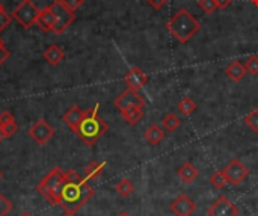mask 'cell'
Segmentation results:
<instances>
[{
    "label": "cell",
    "mask_w": 258,
    "mask_h": 216,
    "mask_svg": "<svg viewBox=\"0 0 258 216\" xmlns=\"http://www.w3.org/2000/svg\"><path fill=\"white\" fill-rule=\"evenodd\" d=\"M94 194L95 191L89 186L86 179H83L73 170L65 171V185L62 188L59 206L63 207L65 212L76 213L94 197Z\"/></svg>",
    "instance_id": "cell-1"
},
{
    "label": "cell",
    "mask_w": 258,
    "mask_h": 216,
    "mask_svg": "<svg viewBox=\"0 0 258 216\" xmlns=\"http://www.w3.org/2000/svg\"><path fill=\"white\" fill-rule=\"evenodd\" d=\"M98 107H100V104L97 103L92 109L86 111L82 123L79 124L77 130L74 132L88 147H91L97 141H100L103 138V135L109 130L107 123L98 115Z\"/></svg>",
    "instance_id": "cell-2"
},
{
    "label": "cell",
    "mask_w": 258,
    "mask_h": 216,
    "mask_svg": "<svg viewBox=\"0 0 258 216\" xmlns=\"http://www.w3.org/2000/svg\"><path fill=\"white\" fill-rule=\"evenodd\" d=\"M168 32L180 42H187L192 39V36L195 33L200 32L201 29V23L184 8L178 9L175 12V15L168 21L166 24Z\"/></svg>",
    "instance_id": "cell-3"
},
{
    "label": "cell",
    "mask_w": 258,
    "mask_h": 216,
    "mask_svg": "<svg viewBox=\"0 0 258 216\" xmlns=\"http://www.w3.org/2000/svg\"><path fill=\"white\" fill-rule=\"evenodd\" d=\"M63 185H65V171L56 167L39 182V185L36 186V191L50 204L57 206L60 203V194H62Z\"/></svg>",
    "instance_id": "cell-4"
},
{
    "label": "cell",
    "mask_w": 258,
    "mask_h": 216,
    "mask_svg": "<svg viewBox=\"0 0 258 216\" xmlns=\"http://www.w3.org/2000/svg\"><path fill=\"white\" fill-rule=\"evenodd\" d=\"M11 15L14 20H17L20 23V26L23 29H30L33 24H36L39 9L36 8V5L32 0H21L15 6V9L12 11Z\"/></svg>",
    "instance_id": "cell-5"
},
{
    "label": "cell",
    "mask_w": 258,
    "mask_h": 216,
    "mask_svg": "<svg viewBox=\"0 0 258 216\" xmlns=\"http://www.w3.org/2000/svg\"><path fill=\"white\" fill-rule=\"evenodd\" d=\"M50 9L53 11L54 14V18H56V23H54V29L53 32L60 35L63 33L76 20V14L73 11H70L60 0H56L50 5Z\"/></svg>",
    "instance_id": "cell-6"
},
{
    "label": "cell",
    "mask_w": 258,
    "mask_h": 216,
    "mask_svg": "<svg viewBox=\"0 0 258 216\" xmlns=\"http://www.w3.org/2000/svg\"><path fill=\"white\" fill-rule=\"evenodd\" d=\"M224 174L227 176V180L230 185L233 186H239L242 182H245L249 176V170L246 168V165H243L239 159H233L225 168H224Z\"/></svg>",
    "instance_id": "cell-7"
},
{
    "label": "cell",
    "mask_w": 258,
    "mask_h": 216,
    "mask_svg": "<svg viewBox=\"0 0 258 216\" xmlns=\"http://www.w3.org/2000/svg\"><path fill=\"white\" fill-rule=\"evenodd\" d=\"M29 135L38 145H45L54 136V130L45 120L41 118V120L35 121V124H32Z\"/></svg>",
    "instance_id": "cell-8"
},
{
    "label": "cell",
    "mask_w": 258,
    "mask_h": 216,
    "mask_svg": "<svg viewBox=\"0 0 258 216\" xmlns=\"http://www.w3.org/2000/svg\"><path fill=\"white\" fill-rule=\"evenodd\" d=\"M113 103H115L116 109L122 111V109L130 107V106H141V107H144L145 106V98L139 94V91L132 89V88H127L125 91H122L115 98Z\"/></svg>",
    "instance_id": "cell-9"
},
{
    "label": "cell",
    "mask_w": 258,
    "mask_h": 216,
    "mask_svg": "<svg viewBox=\"0 0 258 216\" xmlns=\"http://www.w3.org/2000/svg\"><path fill=\"white\" fill-rule=\"evenodd\" d=\"M209 216H237L239 209L237 206L228 198V197H219L209 209H207Z\"/></svg>",
    "instance_id": "cell-10"
},
{
    "label": "cell",
    "mask_w": 258,
    "mask_h": 216,
    "mask_svg": "<svg viewBox=\"0 0 258 216\" xmlns=\"http://www.w3.org/2000/svg\"><path fill=\"white\" fill-rule=\"evenodd\" d=\"M197 209V204L194 200H190L186 194H180L172 203H171V212L177 216H190Z\"/></svg>",
    "instance_id": "cell-11"
},
{
    "label": "cell",
    "mask_w": 258,
    "mask_h": 216,
    "mask_svg": "<svg viewBox=\"0 0 258 216\" xmlns=\"http://www.w3.org/2000/svg\"><path fill=\"white\" fill-rule=\"evenodd\" d=\"M124 82L127 83L128 88L139 91V89H142V88L148 83V76H147L139 67H133V68H130V71L125 74Z\"/></svg>",
    "instance_id": "cell-12"
},
{
    "label": "cell",
    "mask_w": 258,
    "mask_h": 216,
    "mask_svg": "<svg viewBox=\"0 0 258 216\" xmlns=\"http://www.w3.org/2000/svg\"><path fill=\"white\" fill-rule=\"evenodd\" d=\"M83 117H85V111H83V109H80L79 106H71V107L63 114L62 121H63L73 132H76L77 127H79V124L82 123Z\"/></svg>",
    "instance_id": "cell-13"
},
{
    "label": "cell",
    "mask_w": 258,
    "mask_h": 216,
    "mask_svg": "<svg viewBox=\"0 0 258 216\" xmlns=\"http://www.w3.org/2000/svg\"><path fill=\"white\" fill-rule=\"evenodd\" d=\"M54 23H56V18H54V14H53V11L50 9V6H47V8H44V9L39 11L36 24H38L44 32H53Z\"/></svg>",
    "instance_id": "cell-14"
},
{
    "label": "cell",
    "mask_w": 258,
    "mask_h": 216,
    "mask_svg": "<svg viewBox=\"0 0 258 216\" xmlns=\"http://www.w3.org/2000/svg\"><path fill=\"white\" fill-rule=\"evenodd\" d=\"M119 112H121L122 120L128 126H136L144 117V107H141V106H130V107H125Z\"/></svg>",
    "instance_id": "cell-15"
},
{
    "label": "cell",
    "mask_w": 258,
    "mask_h": 216,
    "mask_svg": "<svg viewBox=\"0 0 258 216\" xmlns=\"http://www.w3.org/2000/svg\"><path fill=\"white\" fill-rule=\"evenodd\" d=\"M44 59L50 64V65H57L60 64L63 59H65V51L56 45V44H51L47 47V50L44 51Z\"/></svg>",
    "instance_id": "cell-16"
},
{
    "label": "cell",
    "mask_w": 258,
    "mask_h": 216,
    "mask_svg": "<svg viewBox=\"0 0 258 216\" xmlns=\"http://www.w3.org/2000/svg\"><path fill=\"white\" fill-rule=\"evenodd\" d=\"M198 174H200V173H198L197 167H195L194 164H190V162L181 165V167L177 170V176H178L180 180L184 182V183H192V182L198 177Z\"/></svg>",
    "instance_id": "cell-17"
},
{
    "label": "cell",
    "mask_w": 258,
    "mask_h": 216,
    "mask_svg": "<svg viewBox=\"0 0 258 216\" xmlns=\"http://www.w3.org/2000/svg\"><path fill=\"white\" fill-rule=\"evenodd\" d=\"M225 74H227L233 82H240V80L245 77V74H246V68H245V65H243L242 62L234 61V62H231V64L225 68Z\"/></svg>",
    "instance_id": "cell-18"
},
{
    "label": "cell",
    "mask_w": 258,
    "mask_h": 216,
    "mask_svg": "<svg viewBox=\"0 0 258 216\" xmlns=\"http://www.w3.org/2000/svg\"><path fill=\"white\" fill-rule=\"evenodd\" d=\"M145 139L147 142H150L151 145H159L163 139H165V132L162 130V127H159L157 124L150 126L145 130Z\"/></svg>",
    "instance_id": "cell-19"
},
{
    "label": "cell",
    "mask_w": 258,
    "mask_h": 216,
    "mask_svg": "<svg viewBox=\"0 0 258 216\" xmlns=\"http://www.w3.org/2000/svg\"><path fill=\"white\" fill-rule=\"evenodd\" d=\"M106 168V162H91L85 167V179L89 180H97Z\"/></svg>",
    "instance_id": "cell-20"
},
{
    "label": "cell",
    "mask_w": 258,
    "mask_h": 216,
    "mask_svg": "<svg viewBox=\"0 0 258 216\" xmlns=\"http://www.w3.org/2000/svg\"><path fill=\"white\" fill-rule=\"evenodd\" d=\"M177 109H178V112H180L183 117H189V115H192V114L197 111V103H195L190 97H184V98H181V100L178 101Z\"/></svg>",
    "instance_id": "cell-21"
},
{
    "label": "cell",
    "mask_w": 258,
    "mask_h": 216,
    "mask_svg": "<svg viewBox=\"0 0 258 216\" xmlns=\"http://www.w3.org/2000/svg\"><path fill=\"white\" fill-rule=\"evenodd\" d=\"M162 126L168 130V132H175L178 130V127L181 126V120L178 115L175 114H168L165 115V118L162 120Z\"/></svg>",
    "instance_id": "cell-22"
},
{
    "label": "cell",
    "mask_w": 258,
    "mask_h": 216,
    "mask_svg": "<svg viewBox=\"0 0 258 216\" xmlns=\"http://www.w3.org/2000/svg\"><path fill=\"white\" fill-rule=\"evenodd\" d=\"M115 191H116L121 197L127 198V197H130V195L133 194L135 185H133L128 179H122V180H119V182L115 185Z\"/></svg>",
    "instance_id": "cell-23"
},
{
    "label": "cell",
    "mask_w": 258,
    "mask_h": 216,
    "mask_svg": "<svg viewBox=\"0 0 258 216\" xmlns=\"http://www.w3.org/2000/svg\"><path fill=\"white\" fill-rule=\"evenodd\" d=\"M210 183H212L213 188H216V189H224V188L228 185V180H227V176L224 174V170H222V171L213 173L212 177H210Z\"/></svg>",
    "instance_id": "cell-24"
},
{
    "label": "cell",
    "mask_w": 258,
    "mask_h": 216,
    "mask_svg": "<svg viewBox=\"0 0 258 216\" xmlns=\"http://www.w3.org/2000/svg\"><path fill=\"white\" fill-rule=\"evenodd\" d=\"M243 121L252 132H258V109H254L252 112H249L243 118Z\"/></svg>",
    "instance_id": "cell-25"
},
{
    "label": "cell",
    "mask_w": 258,
    "mask_h": 216,
    "mask_svg": "<svg viewBox=\"0 0 258 216\" xmlns=\"http://www.w3.org/2000/svg\"><path fill=\"white\" fill-rule=\"evenodd\" d=\"M245 68L248 73L257 76L258 74V55H251L248 59H246V64H245Z\"/></svg>",
    "instance_id": "cell-26"
},
{
    "label": "cell",
    "mask_w": 258,
    "mask_h": 216,
    "mask_svg": "<svg viewBox=\"0 0 258 216\" xmlns=\"http://www.w3.org/2000/svg\"><path fill=\"white\" fill-rule=\"evenodd\" d=\"M198 5L201 6V9L206 14H213L218 9V3L216 0H198Z\"/></svg>",
    "instance_id": "cell-27"
},
{
    "label": "cell",
    "mask_w": 258,
    "mask_h": 216,
    "mask_svg": "<svg viewBox=\"0 0 258 216\" xmlns=\"http://www.w3.org/2000/svg\"><path fill=\"white\" fill-rule=\"evenodd\" d=\"M14 204L0 192V216H6L11 210H12Z\"/></svg>",
    "instance_id": "cell-28"
},
{
    "label": "cell",
    "mask_w": 258,
    "mask_h": 216,
    "mask_svg": "<svg viewBox=\"0 0 258 216\" xmlns=\"http://www.w3.org/2000/svg\"><path fill=\"white\" fill-rule=\"evenodd\" d=\"M2 127H3V130H5V133H6V136L9 138V136H12L14 133H17V130H18V124H17V121H9V123H6V124H0Z\"/></svg>",
    "instance_id": "cell-29"
},
{
    "label": "cell",
    "mask_w": 258,
    "mask_h": 216,
    "mask_svg": "<svg viewBox=\"0 0 258 216\" xmlns=\"http://www.w3.org/2000/svg\"><path fill=\"white\" fill-rule=\"evenodd\" d=\"M70 11H76V9H79L80 6H82V3H83V0H60Z\"/></svg>",
    "instance_id": "cell-30"
},
{
    "label": "cell",
    "mask_w": 258,
    "mask_h": 216,
    "mask_svg": "<svg viewBox=\"0 0 258 216\" xmlns=\"http://www.w3.org/2000/svg\"><path fill=\"white\" fill-rule=\"evenodd\" d=\"M11 20H12V15H9L8 12H2L0 14V32L8 27V24L11 23Z\"/></svg>",
    "instance_id": "cell-31"
},
{
    "label": "cell",
    "mask_w": 258,
    "mask_h": 216,
    "mask_svg": "<svg viewBox=\"0 0 258 216\" xmlns=\"http://www.w3.org/2000/svg\"><path fill=\"white\" fill-rule=\"evenodd\" d=\"M9 121H15L14 115H12L9 111H3V112L0 114V124H6V123H9Z\"/></svg>",
    "instance_id": "cell-32"
},
{
    "label": "cell",
    "mask_w": 258,
    "mask_h": 216,
    "mask_svg": "<svg viewBox=\"0 0 258 216\" xmlns=\"http://www.w3.org/2000/svg\"><path fill=\"white\" fill-rule=\"evenodd\" d=\"M147 3H148L151 8H154L156 11H159V9H162V8L168 3V0H147Z\"/></svg>",
    "instance_id": "cell-33"
},
{
    "label": "cell",
    "mask_w": 258,
    "mask_h": 216,
    "mask_svg": "<svg viewBox=\"0 0 258 216\" xmlns=\"http://www.w3.org/2000/svg\"><path fill=\"white\" fill-rule=\"evenodd\" d=\"M8 58H9V51H8L5 47H2V48H0V65H2L5 61H8Z\"/></svg>",
    "instance_id": "cell-34"
},
{
    "label": "cell",
    "mask_w": 258,
    "mask_h": 216,
    "mask_svg": "<svg viewBox=\"0 0 258 216\" xmlns=\"http://www.w3.org/2000/svg\"><path fill=\"white\" fill-rule=\"evenodd\" d=\"M231 2H233V0H216L219 9H227V8L231 5Z\"/></svg>",
    "instance_id": "cell-35"
},
{
    "label": "cell",
    "mask_w": 258,
    "mask_h": 216,
    "mask_svg": "<svg viewBox=\"0 0 258 216\" xmlns=\"http://www.w3.org/2000/svg\"><path fill=\"white\" fill-rule=\"evenodd\" d=\"M5 138H8V136H6V133H5V130H3V127L0 126V142H2V141H3Z\"/></svg>",
    "instance_id": "cell-36"
},
{
    "label": "cell",
    "mask_w": 258,
    "mask_h": 216,
    "mask_svg": "<svg viewBox=\"0 0 258 216\" xmlns=\"http://www.w3.org/2000/svg\"><path fill=\"white\" fill-rule=\"evenodd\" d=\"M62 216H76V213H71V212H65Z\"/></svg>",
    "instance_id": "cell-37"
},
{
    "label": "cell",
    "mask_w": 258,
    "mask_h": 216,
    "mask_svg": "<svg viewBox=\"0 0 258 216\" xmlns=\"http://www.w3.org/2000/svg\"><path fill=\"white\" fill-rule=\"evenodd\" d=\"M118 216H132V215H130L128 212H121V213H119Z\"/></svg>",
    "instance_id": "cell-38"
},
{
    "label": "cell",
    "mask_w": 258,
    "mask_h": 216,
    "mask_svg": "<svg viewBox=\"0 0 258 216\" xmlns=\"http://www.w3.org/2000/svg\"><path fill=\"white\" fill-rule=\"evenodd\" d=\"M2 12H6V11H5V6H3V5L0 3V14H2Z\"/></svg>",
    "instance_id": "cell-39"
},
{
    "label": "cell",
    "mask_w": 258,
    "mask_h": 216,
    "mask_svg": "<svg viewBox=\"0 0 258 216\" xmlns=\"http://www.w3.org/2000/svg\"><path fill=\"white\" fill-rule=\"evenodd\" d=\"M20 216H33L32 213H29V212H24V213H21Z\"/></svg>",
    "instance_id": "cell-40"
},
{
    "label": "cell",
    "mask_w": 258,
    "mask_h": 216,
    "mask_svg": "<svg viewBox=\"0 0 258 216\" xmlns=\"http://www.w3.org/2000/svg\"><path fill=\"white\" fill-rule=\"evenodd\" d=\"M252 2V5H255V6H258V0H251Z\"/></svg>",
    "instance_id": "cell-41"
},
{
    "label": "cell",
    "mask_w": 258,
    "mask_h": 216,
    "mask_svg": "<svg viewBox=\"0 0 258 216\" xmlns=\"http://www.w3.org/2000/svg\"><path fill=\"white\" fill-rule=\"evenodd\" d=\"M2 47H5V44H3V41H2V38H0V48H2Z\"/></svg>",
    "instance_id": "cell-42"
},
{
    "label": "cell",
    "mask_w": 258,
    "mask_h": 216,
    "mask_svg": "<svg viewBox=\"0 0 258 216\" xmlns=\"http://www.w3.org/2000/svg\"><path fill=\"white\" fill-rule=\"evenodd\" d=\"M2 177H3V174H2V171H0V180H2Z\"/></svg>",
    "instance_id": "cell-43"
}]
</instances>
